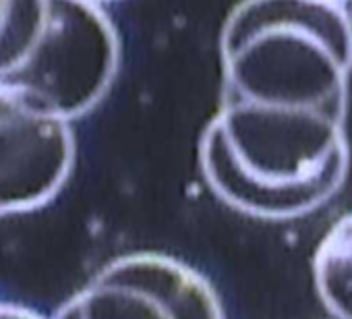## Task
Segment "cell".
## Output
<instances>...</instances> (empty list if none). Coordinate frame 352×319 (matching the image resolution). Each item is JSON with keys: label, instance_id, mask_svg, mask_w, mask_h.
I'll list each match as a JSON object with an SVG mask.
<instances>
[{"label": "cell", "instance_id": "obj_1", "mask_svg": "<svg viewBox=\"0 0 352 319\" xmlns=\"http://www.w3.org/2000/svg\"><path fill=\"white\" fill-rule=\"evenodd\" d=\"M220 102L348 118L352 13L333 0H241L218 42Z\"/></svg>", "mask_w": 352, "mask_h": 319}, {"label": "cell", "instance_id": "obj_2", "mask_svg": "<svg viewBox=\"0 0 352 319\" xmlns=\"http://www.w3.org/2000/svg\"><path fill=\"white\" fill-rule=\"evenodd\" d=\"M348 118L218 104L199 141L212 193L249 218L282 222L323 208L350 170Z\"/></svg>", "mask_w": 352, "mask_h": 319}, {"label": "cell", "instance_id": "obj_3", "mask_svg": "<svg viewBox=\"0 0 352 319\" xmlns=\"http://www.w3.org/2000/svg\"><path fill=\"white\" fill-rule=\"evenodd\" d=\"M120 36L96 0H52L46 30L13 89L73 122L110 91L120 69Z\"/></svg>", "mask_w": 352, "mask_h": 319}, {"label": "cell", "instance_id": "obj_4", "mask_svg": "<svg viewBox=\"0 0 352 319\" xmlns=\"http://www.w3.org/2000/svg\"><path fill=\"white\" fill-rule=\"evenodd\" d=\"M54 319H224L212 284L157 253L118 257L100 270Z\"/></svg>", "mask_w": 352, "mask_h": 319}, {"label": "cell", "instance_id": "obj_5", "mask_svg": "<svg viewBox=\"0 0 352 319\" xmlns=\"http://www.w3.org/2000/svg\"><path fill=\"white\" fill-rule=\"evenodd\" d=\"M71 122L0 87V218L54 199L75 166Z\"/></svg>", "mask_w": 352, "mask_h": 319}, {"label": "cell", "instance_id": "obj_6", "mask_svg": "<svg viewBox=\"0 0 352 319\" xmlns=\"http://www.w3.org/2000/svg\"><path fill=\"white\" fill-rule=\"evenodd\" d=\"M313 280L327 313L333 319H352V214L340 218L321 239Z\"/></svg>", "mask_w": 352, "mask_h": 319}, {"label": "cell", "instance_id": "obj_7", "mask_svg": "<svg viewBox=\"0 0 352 319\" xmlns=\"http://www.w3.org/2000/svg\"><path fill=\"white\" fill-rule=\"evenodd\" d=\"M52 0H0V87L11 83L34 54Z\"/></svg>", "mask_w": 352, "mask_h": 319}, {"label": "cell", "instance_id": "obj_8", "mask_svg": "<svg viewBox=\"0 0 352 319\" xmlns=\"http://www.w3.org/2000/svg\"><path fill=\"white\" fill-rule=\"evenodd\" d=\"M0 319H40V317L34 315V313L28 311V309L0 302Z\"/></svg>", "mask_w": 352, "mask_h": 319}, {"label": "cell", "instance_id": "obj_9", "mask_svg": "<svg viewBox=\"0 0 352 319\" xmlns=\"http://www.w3.org/2000/svg\"><path fill=\"white\" fill-rule=\"evenodd\" d=\"M96 3H100V5H102V3H110V0H96Z\"/></svg>", "mask_w": 352, "mask_h": 319}, {"label": "cell", "instance_id": "obj_10", "mask_svg": "<svg viewBox=\"0 0 352 319\" xmlns=\"http://www.w3.org/2000/svg\"><path fill=\"white\" fill-rule=\"evenodd\" d=\"M333 3H342V5H344V3H346V0H333Z\"/></svg>", "mask_w": 352, "mask_h": 319}, {"label": "cell", "instance_id": "obj_11", "mask_svg": "<svg viewBox=\"0 0 352 319\" xmlns=\"http://www.w3.org/2000/svg\"><path fill=\"white\" fill-rule=\"evenodd\" d=\"M350 13H352V11H350Z\"/></svg>", "mask_w": 352, "mask_h": 319}]
</instances>
